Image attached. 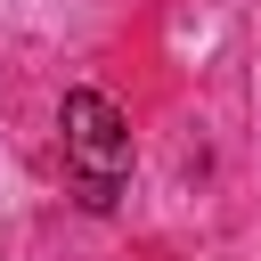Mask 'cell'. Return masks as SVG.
I'll return each mask as SVG.
<instances>
[{
	"label": "cell",
	"mask_w": 261,
	"mask_h": 261,
	"mask_svg": "<svg viewBox=\"0 0 261 261\" xmlns=\"http://www.w3.org/2000/svg\"><path fill=\"white\" fill-rule=\"evenodd\" d=\"M57 130H65V171H73L82 204L106 212L122 196V179H130V122L114 114L106 90H73L65 114H57Z\"/></svg>",
	"instance_id": "obj_1"
}]
</instances>
